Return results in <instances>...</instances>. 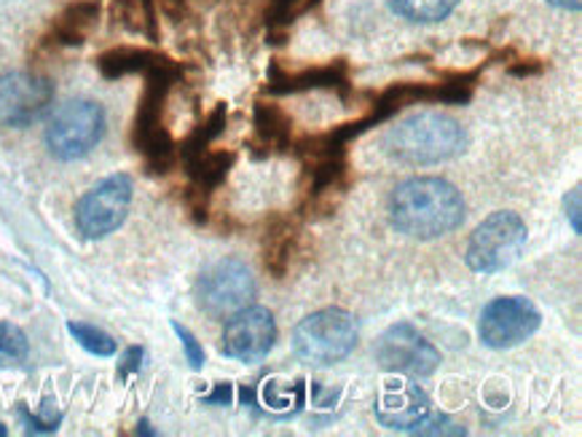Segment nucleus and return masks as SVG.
<instances>
[{
    "label": "nucleus",
    "instance_id": "f257e3e1",
    "mask_svg": "<svg viewBox=\"0 0 582 437\" xmlns=\"http://www.w3.org/2000/svg\"><path fill=\"white\" fill-rule=\"evenodd\" d=\"M290 150L301 158L299 220L331 218L346 199L354 180L346 143L328 129L301 135Z\"/></svg>",
    "mask_w": 582,
    "mask_h": 437
},
{
    "label": "nucleus",
    "instance_id": "f03ea898",
    "mask_svg": "<svg viewBox=\"0 0 582 437\" xmlns=\"http://www.w3.org/2000/svg\"><path fill=\"white\" fill-rule=\"evenodd\" d=\"M389 218L401 233L429 242L457 231L465 220V199L440 177H410L392 191Z\"/></svg>",
    "mask_w": 582,
    "mask_h": 437
},
{
    "label": "nucleus",
    "instance_id": "7ed1b4c3",
    "mask_svg": "<svg viewBox=\"0 0 582 437\" xmlns=\"http://www.w3.org/2000/svg\"><path fill=\"white\" fill-rule=\"evenodd\" d=\"M145 79L143 97L137 103L135 122H132V148L143 156L145 169L150 175L173 173L177 164V145L167 129V103L175 84L183 81L180 62L154 71Z\"/></svg>",
    "mask_w": 582,
    "mask_h": 437
},
{
    "label": "nucleus",
    "instance_id": "20e7f679",
    "mask_svg": "<svg viewBox=\"0 0 582 437\" xmlns=\"http://www.w3.org/2000/svg\"><path fill=\"white\" fill-rule=\"evenodd\" d=\"M384 154L410 167L448 162L465 148V129L446 113H416L382 137Z\"/></svg>",
    "mask_w": 582,
    "mask_h": 437
},
{
    "label": "nucleus",
    "instance_id": "39448f33",
    "mask_svg": "<svg viewBox=\"0 0 582 437\" xmlns=\"http://www.w3.org/2000/svg\"><path fill=\"white\" fill-rule=\"evenodd\" d=\"M357 346V320L346 309H322L295 325L293 352L309 365H333Z\"/></svg>",
    "mask_w": 582,
    "mask_h": 437
},
{
    "label": "nucleus",
    "instance_id": "423d86ee",
    "mask_svg": "<svg viewBox=\"0 0 582 437\" xmlns=\"http://www.w3.org/2000/svg\"><path fill=\"white\" fill-rule=\"evenodd\" d=\"M105 135V107L94 100H71L49 118L46 148L60 162H79Z\"/></svg>",
    "mask_w": 582,
    "mask_h": 437
},
{
    "label": "nucleus",
    "instance_id": "0eeeda50",
    "mask_svg": "<svg viewBox=\"0 0 582 437\" xmlns=\"http://www.w3.org/2000/svg\"><path fill=\"white\" fill-rule=\"evenodd\" d=\"M527 237L529 231L521 215L510 210L495 212L472 231L465 261L476 274H497L518 261L527 247Z\"/></svg>",
    "mask_w": 582,
    "mask_h": 437
},
{
    "label": "nucleus",
    "instance_id": "6e6552de",
    "mask_svg": "<svg viewBox=\"0 0 582 437\" xmlns=\"http://www.w3.org/2000/svg\"><path fill=\"white\" fill-rule=\"evenodd\" d=\"M196 306L212 320H229L256 298V280L239 258H220L201 271L194 288Z\"/></svg>",
    "mask_w": 582,
    "mask_h": 437
},
{
    "label": "nucleus",
    "instance_id": "1a4fd4ad",
    "mask_svg": "<svg viewBox=\"0 0 582 437\" xmlns=\"http://www.w3.org/2000/svg\"><path fill=\"white\" fill-rule=\"evenodd\" d=\"M132 196H135V186H132L129 175L105 177L92 191L81 196L79 207H75V226L86 239H105L107 233L124 226Z\"/></svg>",
    "mask_w": 582,
    "mask_h": 437
},
{
    "label": "nucleus",
    "instance_id": "9d476101",
    "mask_svg": "<svg viewBox=\"0 0 582 437\" xmlns=\"http://www.w3.org/2000/svg\"><path fill=\"white\" fill-rule=\"evenodd\" d=\"M376 363L382 371L408 378H427L438 371L440 352L408 322H397L378 335Z\"/></svg>",
    "mask_w": 582,
    "mask_h": 437
},
{
    "label": "nucleus",
    "instance_id": "9b49d317",
    "mask_svg": "<svg viewBox=\"0 0 582 437\" xmlns=\"http://www.w3.org/2000/svg\"><path fill=\"white\" fill-rule=\"evenodd\" d=\"M540 325L542 314L529 298L502 295L486 303L478 333L489 350H512L540 331Z\"/></svg>",
    "mask_w": 582,
    "mask_h": 437
},
{
    "label": "nucleus",
    "instance_id": "f8f14e48",
    "mask_svg": "<svg viewBox=\"0 0 582 437\" xmlns=\"http://www.w3.org/2000/svg\"><path fill=\"white\" fill-rule=\"evenodd\" d=\"M352 67L346 60H331L325 65H306L288 71L280 60H271L263 92L269 94H303V92H335L341 100L352 97Z\"/></svg>",
    "mask_w": 582,
    "mask_h": 437
},
{
    "label": "nucleus",
    "instance_id": "ddd939ff",
    "mask_svg": "<svg viewBox=\"0 0 582 437\" xmlns=\"http://www.w3.org/2000/svg\"><path fill=\"white\" fill-rule=\"evenodd\" d=\"M54 103V84L35 73H9L0 79V124L30 126Z\"/></svg>",
    "mask_w": 582,
    "mask_h": 437
},
{
    "label": "nucleus",
    "instance_id": "4468645a",
    "mask_svg": "<svg viewBox=\"0 0 582 437\" xmlns=\"http://www.w3.org/2000/svg\"><path fill=\"white\" fill-rule=\"evenodd\" d=\"M277 344V322L269 309L245 306L229 316L224 331V354L239 363H261Z\"/></svg>",
    "mask_w": 582,
    "mask_h": 437
},
{
    "label": "nucleus",
    "instance_id": "2eb2a0df",
    "mask_svg": "<svg viewBox=\"0 0 582 437\" xmlns=\"http://www.w3.org/2000/svg\"><path fill=\"white\" fill-rule=\"evenodd\" d=\"M433 414L427 392L410 382H392L384 386L376 403V419L392 433H416Z\"/></svg>",
    "mask_w": 582,
    "mask_h": 437
},
{
    "label": "nucleus",
    "instance_id": "dca6fc26",
    "mask_svg": "<svg viewBox=\"0 0 582 437\" xmlns=\"http://www.w3.org/2000/svg\"><path fill=\"white\" fill-rule=\"evenodd\" d=\"M295 143V122L280 103L258 100L252 105V132L248 137V150L256 158H269L277 154H290Z\"/></svg>",
    "mask_w": 582,
    "mask_h": 437
},
{
    "label": "nucleus",
    "instance_id": "f3484780",
    "mask_svg": "<svg viewBox=\"0 0 582 437\" xmlns=\"http://www.w3.org/2000/svg\"><path fill=\"white\" fill-rule=\"evenodd\" d=\"M301 252V226L293 215L274 212L266 218L261 233V258L263 269L274 280H284L293 269L295 256Z\"/></svg>",
    "mask_w": 582,
    "mask_h": 437
},
{
    "label": "nucleus",
    "instance_id": "a211bd4d",
    "mask_svg": "<svg viewBox=\"0 0 582 437\" xmlns=\"http://www.w3.org/2000/svg\"><path fill=\"white\" fill-rule=\"evenodd\" d=\"M100 17H103V3L100 0H71L54 14L46 35H43V43L56 49L84 46L89 35L97 30Z\"/></svg>",
    "mask_w": 582,
    "mask_h": 437
},
{
    "label": "nucleus",
    "instance_id": "6ab92c4d",
    "mask_svg": "<svg viewBox=\"0 0 582 437\" xmlns=\"http://www.w3.org/2000/svg\"><path fill=\"white\" fill-rule=\"evenodd\" d=\"M173 56L156 52V49H145V46H113L107 49L94 60L97 71L103 79L116 81L124 79V75H148L154 71H162V67L173 65Z\"/></svg>",
    "mask_w": 582,
    "mask_h": 437
},
{
    "label": "nucleus",
    "instance_id": "aec40b11",
    "mask_svg": "<svg viewBox=\"0 0 582 437\" xmlns=\"http://www.w3.org/2000/svg\"><path fill=\"white\" fill-rule=\"evenodd\" d=\"M180 162H183V169H186L188 183H191V186L201 188V191H207V194H215L226 183V177H229L233 164H237V154L226 148H212L210 145V148L199 150V154H194V156L180 158Z\"/></svg>",
    "mask_w": 582,
    "mask_h": 437
},
{
    "label": "nucleus",
    "instance_id": "412c9836",
    "mask_svg": "<svg viewBox=\"0 0 582 437\" xmlns=\"http://www.w3.org/2000/svg\"><path fill=\"white\" fill-rule=\"evenodd\" d=\"M322 0H266L263 6V24L269 30V43H284L299 19L312 14Z\"/></svg>",
    "mask_w": 582,
    "mask_h": 437
},
{
    "label": "nucleus",
    "instance_id": "4be33fe9",
    "mask_svg": "<svg viewBox=\"0 0 582 437\" xmlns=\"http://www.w3.org/2000/svg\"><path fill=\"white\" fill-rule=\"evenodd\" d=\"M226 126H229V107H226V103H218L205 118H201L199 124L194 126L191 132H188L186 141L177 145V162L186 156L199 154V150L210 148V145L218 141L220 135H224Z\"/></svg>",
    "mask_w": 582,
    "mask_h": 437
},
{
    "label": "nucleus",
    "instance_id": "5701e85b",
    "mask_svg": "<svg viewBox=\"0 0 582 437\" xmlns=\"http://www.w3.org/2000/svg\"><path fill=\"white\" fill-rule=\"evenodd\" d=\"M397 17L416 24H435L454 14L459 0H387Z\"/></svg>",
    "mask_w": 582,
    "mask_h": 437
},
{
    "label": "nucleus",
    "instance_id": "b1692460",
    "mask_svg": "<svg viewBox=\"0 0 582 437\" xmlns=\"http://www.w3.org/2000/svg\"><path fill=\"white\" fill-rule=\"evenodd\" d=\"M263 403L274 414H299L306 405V382L295 378L293 384L284 386L280 382H269L263 386Z\"/></svg>",
    "mask_w": 582,
    "mask_h": 437
},
{
    "label": "nucleus",
    "instance_id": "393cba45",
    "mask_svg": "<svg viewBox=\"0 0 582 437\" xmlns=\"http://www.w3.org/2000/svg\"><path fill=\"white\" fill-rule=\"evenodd\" d=\"M67 331H71L73 339L79 341L81 350L94 354V357H113L118 350L113 335H107L105 331H100V327L94 325H86V322H67Z\"/></svg>",
    "mask_w": 582,
    "mask_h": 437
},
{
    "label": "nucleus",
    "instance_id": "a878e982",
    "mask_svg": "<svg viewBox=\"0 0 582 437\" xmlns=\"http://www.w3.org/2000/svg\"><path fill=\"white\" fill-rule=\"evenodd\" d=\"M17 416L22 419L24 433L28 435H52V433H56V429H60V424H62V414H56L54 410L52 397H49V400H43L41 414H30V410L24 408V403H19Z\"/></svg>",
    "mask_w": 582,
    "mask_h": 437
},
{
    "label": "nucleus",
    "instance_id": "bb28decb",
    "mask_svg": "<svg viewBox=\"0 0 582 437\" xmlns=\"http://www.w3.org/2000/svg\"><path fill=\"white\" fill-rule=\"evenodd\" d=\"M30 352L28 335L19 331L11 322H0V354L11 360H24Z\"/></svg>",
    "mask_w": 582,
    "mask_h": 437
},
{
    "label": "nucleus",
    "instance_id": "cd10ccee",
    "mask_svg": "<svg viewBox=\"0 0 582 437\" xmlns=\"http://www.w3.org/2000/svg\"><path fill=\"white\" fill-rule=\"evenodd\" d=\"M173 331L177 333V339H180L183 344V352H186V360L188 365H191V371H201L205 367V350H201V344L196 341V335L188 331V327H183L180 322L173 320Z\"/></svg>",
    "mask_w": 582,
    "mask_h": 437
},
{
    "label": "nucleus",
    "instance_id": "c85d7f7f",
    "mask_svg": "<svg viewBox=\"0 0 582 437\" xmlns=\"http://www.w3.org/2000/svg\"><path fill=\"white\" fill-rule=\"evenodd\" d=\"M545 60H537V56H512L508 62V73L512 79H534V75L545 73Z\"/></svg>",
    "mask_w": 582,
    "mask_h": 437
},
{
    "label": "nucleus",
    "instance_id": "c756f323",
    "mask_svg": "<svg viewBox=\"0 0 582 437\" xmlns=\"http://www.w3.org/2000/svg\"><path fill=\"white\" fill-rule=\"evenodd\" d=\"M191 3L194 0H156V9L173 24H183L191 17Z\"/></svg>",
    "mask_w": 582,
    "mask_h": 437
},
{
    "label": "nucleus",
    "instance_id": "7c9ffc66",
    "mask_svg": "<svg viewBox=\"0 0 582 437\" xmlns=\"http://www.w3.org/2000/svg\"><path fill=\"white\" fill-rule=\"evenodd\" d=\"M143 360H145L143 346H129V350L124 352L122 363H118V378H122V382H126V378H129V376L141 373Z\"/></svg>",
    "mask_w": 582,
    "mask_h": 437
},
{
    "label": "nucleus",
    "instance_id": "2f4dec72",
    "mask_svg": "<svg viewBox=\"0 0 582 437\" xmlns=\"http://www.w3.org/2000/svg\"><path fill=\"white\" fill-rule=\"evenodd\" d=\"M205 405H231L233 403V384L231 382H218L212 386L210 395L201 397Z\"/></svg>",
    "mask_w": 582,
    "mask_h": 437
},
{
    "label": "nucleus",
    "instance_id": "473e14b6",
    "mask_svg": "<svg viewBox=\"0 0 582 437\" xmlns=\"http://www.w3.org/2000/svg\"><path fill=\"white\" fill-rule=\"evenodd\" d=\"M339 397H341V386L325 389V386L312 384V405H318V408H333V405L339 403Z\"/></svg>",
    "mask_w": 582,
    "mask_h": 437
},
{
    "label": "nucleus",
    "instance_id": "72a5a7b5",
    "mask_svg": "<svg viewBox=\"0 0 582 437\" xmlns=\"http://www.w3.org/2000/svg\"><path fill=\"white\" fill-rule=\"evenodd\" d=\"M580 199H582L580 186L572 188V194L567 196V215H569V220H572L574 233L582 231V223H580Z\"/></svg>",
    "mask_w": 582,
    "mask_h": 437
},
{
    "label": "nucleus",
    "instance_id": "f704fd0d",
    "mask_svg": "<svg viewBox=\"0 0 582 437\" xmlns=\"http://www.w3.org/2000/svg\"><path fill=\"white\" fill-rule=\"evenodd\" d=\"M550 6H555V9L561 11H580L582 9V0H548Z\"/></svg>",
    "mask_w": 582,
    "mask_h": 437
},
{
    "label": "nucleus",
    "instance_id": "c9c22d12",
    "mask_svg": "<svg viewBox=\"0 0 582 437\" xmlns=\"http://www.w3.org/2000/svg\"><path fill=\"white\" fill-rule=\"evenodd\" d=\"M135 433H137V435H156V429H150V424L143 419L141 424H137V429H135Z\"/></svg>",
    "mask_w": 582,
    "mask_h": 437
},
{
    "label": "nucleus",
    "instance_id": "e433bc0d",
    "mask_svg": "<svg viewBox=\"0 0 582 437\" xmlns=\"http://www.w3.org/2000/svg\"><path fill=\"white\" fill-rule=\"evenodd\" d=\"M6 435H9V429H6L3 424H0V437H6Z\"/></svg>",
    "mask_w": 582,
    "mask_h": 437
}]
</instances>
